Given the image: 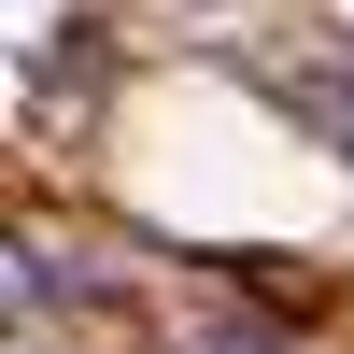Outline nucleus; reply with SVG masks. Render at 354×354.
<instances>
[{"instance_id": "nucleus-1", "label": "nucleus", "mask_w": 354, "mask_h": 354, "mask_svg": "<svg viewBox=\"0 0 354 354\" xmlns=\"http://www.w3.org/2000/svg\"><path fill=\"white\" fill-rule=\"evenodd\" d=\"M15 298H28V255H15V241H0V312H15Z\"/></svg>"}]
</instances>
